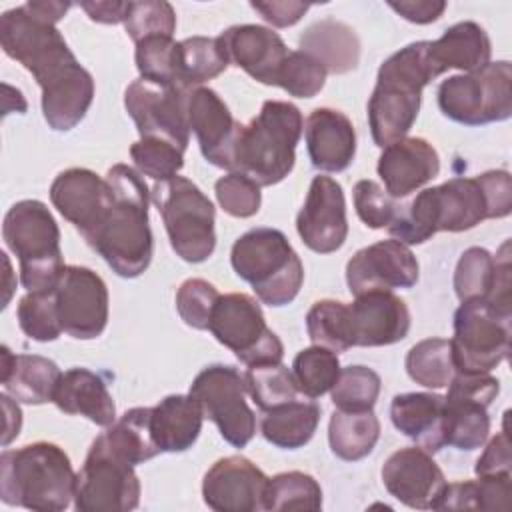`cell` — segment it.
I'll return each mask as SVG.
<instances>
[{
    "instance_id": "obj_17",
    "label": "cell",
    "mask_w": 512,
    "mask_h": 512,
    "mask_svg": "<svg viewBox=\"0 0 512 512\" xmlns=\"http://www.w3.org/2000/svg\"><path fill=\"white\" fill-rule=\"evenodd\" d=\"M62 330L76 340L98 338L108 324L110 296L100 274L86 266H66L56 288Z\"/></svg>"
},
{
    "instance_id": "obj_19",
    "label": "cell",
    "mask_w": 512,
    "mask_h": 512,
    "mask_svg": "<svg viewBox=\"0 0 512 512\" xmlns=\"http://www.w3.org/2000/svg\"><path fill=\"white\" fill-rule=\"evenodd\" d=\"M296 230L316 254H332L342 248L348 236V220L340 182L330 176L312 178L304 206L296 216Z\"/></svg>"
},
{
    "instance_id": "obj_7",
    "label": "cell",
    "mask_w": 512,
    "mask_h": 512,
    "mask_svg": "<svg viewBox=\"0 0 512 512\" xmlns=\"http://www.w3.org/2000/svg\"><path fill=\"white\" fill-rule=\"evenodd\" d=\"M2 238L20 262V282L26 292H52L66 270L60 250V228L50 208L40 200H20L8 208Z\"/></svg>"
},
{
    "instance_id": "obj_37",
    "label": "cell",
    "mask_w": 512,
    "mask_h": 512,
    "mask_svg": "<svg viewBox=\"0 0 512 512\" xmlns=\"http://www.w3.org/2000/svg\"><path fill=\"white\" fill-rule=\"evenodd\" d=\"M380 438V420L374 410H334L328 422V444L334 456L346 462L366 458Z\"/></svg>"
},
{
    "instance_id": "obj_59",
    "label": "cell",
    "mask_w": 512,
    "mask_h": 512,
    "mask_svg": "<svg viewBox=\"0 0 512 512\" xmlns=\"http://www.w3.org/2000/svg\"><path fill=\"white\" fill-rule=\"evenodd\" d=\"M2 256V262H4V266H6V272H4V302H2V308H6L8 306V300H10V296H12V290L16 288V284H8V278L12 276V268H10V260H8V256H6V252H2L0 254Z\"/></svg>"
},
{
    "instance_id": "obj_23",
    "label": "cell",
    "mask_w": 512,
    "mask_h": 512,
    "mask_svg": "<svg viewBox=\"0 0 512 512\" xmlns=\"http://www.w3.org/2000/svg\"><path fill=\"white\" fill-rule=\"evenodd\" d=\"M188 124L196 134L204 160L216 168L232 172L234 148L242 124L234 120L218 92L208 86L190 90Z\"/></svg>"
},
{
    "instance_id": "obj_56",
    "label": "cell",
    "mask_w": 512,
    "mask_h": 512,
    "mask_svg": "<svg viewBox=\"0 0 512 512\" xmlns=\"http://www.w3.org/2000/svg\"><path fill=\"white\" fill-rule=\"evenodd\" d=\"M130 2L118 0H96V2H80V8L88 14L92 22L98 24H124Z\"/></svg>"
},
{
    "instance_id": "obj_31",
    "label": "cell",
    "mask_w": 512,
    "mask_h": 512,
    "mask_svg": "<svg viewBox=\"0 0 512 512\" xmlns=\"http://www.w3.org/2000/svg\"><path fill=\"white\" fill-rule=\"evenodd\" d=\"M298 48L316 58L328 74H346L360 60L358 34L346 22L332 16L312 22L300 34Z\"/></svg>"
},
{
    "instance_id": "obj_38",
    "label": "cell",
    "mask_w": 512,
    "mask_h": 512,
    "mask_svg": "<svg viewBox=\"0 0 512 512\" xmlns=\"http://www.w3.org/2000/svg\"><path fill=\"white\" fill-rule=\"evenodd\" d=\"M404 366L408 376L424 388L438 390L448 386L456 374L450 340L426 338L416 342L408 350Z\"/></svg>"
},
{
    "instance_id": "obj_8",
    "label": "cell",
    "mask_w": 512,
    "mask_h": 512,
    "mask_svg": "<svg viewBox=\"0 0 512 512\" xmlns=\"http://www.w3.org/2000/svg\"><path fill=\"white\" fill-rule=\"evenodd\" d=\"M0 44L6 56L20 62L34 76L42 92L82 66L56 24L34 16L24 4L2 12Z\"/></svg>"
},
{
    "instance_id": "obj_9",
    "label": "cell",
    "mask_w": 512,
    "mask_h": 512,
    "mask_svg": "<svg viewBox=\"0 0 512 512\" xmlns=\"http://www.w3.org/2000/svg\"><path fill=\"white\" fill-rule=\"evenodd\" d=\"M150 198L162 216L176 256L190 264L208 260L216 248V210L212 200L184 176L154 182Z\"/></svg>"
},
{
    "instance_id": "obj_18",
    "label": "cell",
    "mask_w": 512,
    "mask_h": 512,
    "mask_svg": "<svg viewBox=\"0 0 512 512\" xmlns=\"http://www.w3.org/2000/svg\"><path fill=\"white\" fill-rule=\"evenodd\" d=\"M418 276L420 266L414 252L396 238L360 248L346 264V284L354 296L368 290L412 288Z\"/></svg>"
},
{
    "instance_id": "obj_25",
    "label": "cell",
    "mask_w": 512,
    "mask_h": 512,
    "mask_svg": "<svg viewBox=\"0 0 512 512\" xmlns=\"http://www.w3.org/2000/svg\"><path fill=\"white\" fill-rule=\"evenodd\" d=\"M376 170L384 182V190L398 200L410 196L438 176L440 156L426 138L406 136L382 148Z\"/></svg>"
},
{
    "instance_id": "obj_39",
    "label": "cell",
    "mask_w": 512,
    "mask_h": 512,
    "mask_svg": "<svg viewBox=\"0 0 512 512\" xmlns=\"http://www.w3.org/2000/svg\"><path fill=\"white\" fill-rule=\"evenodd\" d=\"M322 488L314 476L290 470L268 478L264 492V510H320Z\"/></svg>"
},
{
    "instance_id": "obj_46",
    "label": "cell",
    "mask_w": 512,
    "mask_h": 512,
    "mask_svg": "<svg viewBox=\"0 0 512 512\" xmlns=\"http://www.w3.org/2000/svg\"><path fill=\"white\" fill-rule=\"evenodd\" d=\"M130 158L136 170L154 182L178 176L184 166V150L160 138H140L130 146Z\"/></svg>"
},
{
    "instance_id": "obj_54",
    "label": "cell",
    "mask_w": 512,
    "mask_h": 512,
    "mask_svg": "<svg viewBox=\"0 0 512 512\" xmlns=\"http://www.w3.org/2000/svg\"><path fill=\"white\" fill-rule=\"evenodd\" d=\"M250 8L256 10L268 24L276 28H288L300 22V18L310 10L306 2L294 0H272V2H250Z\"/></svg>"
},
{
    "instance_id": "obj_30",
    "label": "cell",
    "mask_w": 512,
    "mask_h": 512,
    "mask_svg": "<svg viewBox=\"0 0 512 512\" xmlns=\"http://www.w3.org/2000/svg\"><path fill=\"white\" fill-rule=\"evenodd\" d=\"M52 402L64 414H78L108 428L116 420L114 398L100 374L74 366L62 372Z\"/></svg>"
},
{
    "instance_id": "obj_21",
    "label": "cell",
    "mask_w": 512,
    "mask_h": 512,
    "mask_svg": "<svg viewBox=\"0 0 512 512\" xmlns=\"http://www.w3.org/2000/svg\"><path fill=\"white\" fill-rule=\"evenodd\" d=\"M268 476L244 456H224L204 474L202 498L216 512H260Z\"/></svg>"
},
{
    "instance_id": "obj_20",
    "label": "cell",
    "mask_w": 512,
    "mask_h": 512,
    "mask_svg": "<svg viewBox=\"0 0 512 512\" xmlns=\"http://www.w3.org/2000/svg\"><path fill=\"white\" fill-rule=\"evenodd\" d=\"M380 474L388 494L414 510H436L448 484L432 454L420 446L392 452Z\"/></svg>"
},
{
    "instance_id": "obj_26",
    "label": "cell",
    "mask_w": 512,
    "mask_h": 512,
    "mask_svg": "<svg viewBox=\"0 0 512 512\" xmlns=\"http://www.w3.org/2000/svg\"><path fill=\"white\" fill-rule=\"evenodd\" d=\"M228 62L242 68L256 82L276 86V76L288 56V46L272 28L238 24L218 34Z\"/></svg>"
},
{
    "instance_id": "obj_29",
    "label": "cell",
    "mask_w": 512,
    "mask_h": 512,
    "mask_svg": "<svg viewBox=\"0 0 512 512\" xmlns=\"http://www.w3.org/2000/svg\"><path fill=\"white\" fill-rule=\"evenodd\" d=\"M390 420L398 432L430 454L444 448V396L434 392L396 394Z\"/></svg>"
},
{
    "instance_id": "obj_27",
    "label": "cell",
    "mask_w": 512,
    "mask_h": 512,
    "mask_svg": "<svg viewBox=\"0 0 512 512\" xmlns=\"http://www.w3.org/2000/svg\"><path fill=\"white\" fill-rule=\"evenodd\" d=\"M304 138L310 162L322 172H342L356 156L352 120L334 108H314L306 118Z\"/></svg>"
},
{
    "instance_id": "obj_6",
    "label": "cell",
    "mask_w": 512,
    "mask_h": 512,
    "mask_svg": "<svg viewBox=\"0 0 512 512\" xmlns=\"http://www.w3.org/2000/svg\"><path fill=\"white\" fill-rule=\"evenodd\" d=\"M234 272L246 280L262 304H290L304 282V266L286 234L276 228H252L230 250Z\"/></svg>"
},
{
    "instance_id": "obj_12",
    "label": "cell",
    "mask_w": 512,
    "mask_h": 512,
    "mask_svg": "<svg viewBox=\"0 0 512 512\" xmlns=\"http://www.w3.org/2000/svg\"><path fill=\"white\" fill-rule=\"evenodd\" d=\"M512 316L500 314L486 300H468L454 312L450 338L456 372H492L510 354Z\"/></svg>"
},
{
    "instance_id": "obj_41",
    "label": "cell",
    "mask_w": 512,
    "mask_h": 512,
    "mask_svg": "<svg viewBox=\"0 0 512 512\" xmlns=\"http://www.w3.org/2000/svg\"><path fill=\"white\" fill-rule=\"evenodd\" d=\"M306 332L314 346L328 348L332 352H346L352 348L348 304L324 298L310 306L306 314Z\"/></svg>"
},
{
    "instance_id": "obj_52",
    "label": "cell",
    "mask_w": 512,
    "mask_h": 512,
    "mask_svg": "<svg viewBox=\"0 0 512 512\" xmlns=\"http://www.w3.org/2000/svg\"><path fill=\"white\" fill-rule=\"evenodd\" d=\"M352 198L358 218L372 230L388 228L400 208L396 200L374 180H358L354 184Z\"/></svg>"
},
{
    "instance_id": "obj_11",
    "label": "cell",
    "mask_w": 512,
    "mask_h": 512,
    "mask_svg": "<svg viewBox=\"0 0 512 512\" xmlns=\"http://www.w3.org/2000/svg\"><path fill=\"white\" fill-rule=\"evenodd\" d=\"M208 330L246 366L282 362L284 346L268 328L258 300L250 294H220L212 308Z\"/></svg>"
},
{
    "instance_id": "obj_3",
    "label": "cell",
    "mask_w": 512,
    "mask_h": 512,
    "mask_svg": "<svg viewBox=\"0 0 512 512\" xmlns=\"http://www.w3.org/2000/svg\"><path fill=\"white\" fill-rule=\"evenodd\" d=\"M428 42L418 40L400 48L378 68L368 100V124L380 148L406 138L418 118L422 90L440 76L428 56Z\"/></svg>"
},
{
    "instance_id": "obj_40",
    "label": "cell",
    "mask_w": 512,
    "mask_h": 512,
    "mask_svg": "<svg viewBox=\"0 0 512 512\" xmlns=\"http://www.w3.org/2000/svg\"><path fill=\"white\" fill-rule=\"evenodd\" d=\"M242 378L246 394H250V398L262 412L296 400L300 394L292 370L282 362L246 366Z\"/></svg>"
},
{
    "instance_id": "obj_53",
    "label": "cell",
    "mask_w": 512,
    "mask_h": 512,
    "mask_svg": "<svg viewBox=\"0 0 512 512\" xmlns=\"http://www.w3.org/2000/svg\"><path fill=\"white\" fill-rule=\"evenodd\" d=\"M474 472H476V476H506V474H512V454H510V440H508L506 424L496 436H492L488 440L484 452L476 460Z\"/></svg>"
},
{
    "instance_id": "obj_50",
    "label": "cell",
    "mask_w": 512,
    "mask_h": 512,
    "mask_svg": "<svg viewBox=\"0 0 512 512\" xmlns=\"http://www.w3.org/2000/svg\"><path fill=\"white\" fill-rule=\"evenodd\" d=\"M220 208L234 218H250L258 214L262 204L260 186L240 172H228L214 184Z\"/></svg>"
},
{
    "instance_id": "obj_34",
    "label": "cell",
    "mask_w": 512,
    "mask_h": 512,
    "mask_svg": "<svg viewBox=\"0 0 512 512\" xmlns=\"http://www.w3.org/2000/svg\"><path fill=\"white\" fill-rule=\"evenodd\" d=\"M320 422V406L314 400H290L264 412L260 432L276 448L296 450L308 444Z\"/></svg>"
},
{
    "instance_id": "obj_22",
    "label": "cell",
    "mask_w": 512,
    "mask_h": 512,
    "mask_svg": "<svg viewBox=\"0 0 512 512\" xmlns=\"http://www.w3.org/2000/svg\"><path fill=\"white\" fill-rule=\"evenodd\" d=\"M350 338L354 346H390L410 332V310L392 290H368L348 304Z\"/></svg>"
},
{
    "instance_id": "obj_42",
    "label": "cell",
    "mask_w": 512,
    "mask_h": 512,
    "mask_svg": "<svg viewBox=\"0 0 512 512\" xmlns=\"http://www.w3.org/2000/svg\"><path fill=\"white\" fill-rule=\"evenodd\" d=\"M498 276V256L486 248L470 246L460 254L454 270V292L460 302L488 300Z\"/></svg>"
},
{
    "instance_id": "obj_2",
    "label": "cell",
    "mask_w": 512,
    "mask_h": 512,
    "mask_svg": "<svg viewBox=\"0 0 512 512\" xmlns=\"http://www.w3.org/2000/svg\"><path fill=\"white\" fill-rule=\"evenodd\" d=\"M110 206L86 244L122 278H138L152 262L154 238L148 224L150 190L142 174L128 164L106 172Z\"/></svg>"
},
{
    "instance_id": "obj_45",
    "label": "cell",
    "mask_w": 512,
    "mask_h": 512,
    "mask_svg": "<svg viewBox=\"0 0 512 512\" xmlns=\"http://www.w3.org/2000/svg\"><path fill=\"white\" fill-rule=\"evenodd\" d=\"M20 330L36 342H54L64 332L52 292H26L16 308Z\"/></svg>"
},
{
    "instance_id": "obj_14",
    "label": "cell",
    "mask_w": 512,
    "mask_h": 512,
    "mask_svg": "<svg viewBox=\"0 0 512 512\" xmlns=\"http://www.w3.org/2000/svg\"><path fill=\"white\" fill-rule=\"evenodd\" d=\"M140 504V480L134 466L94 438L76 474L74 508L78 512H128Z\"/></svg>"
},
{
    "instance_id": "obj_55",
    "label": "cell",
    "mask_w": 512,
    "mask_h": 512,
    "mask_svg": "<svg viewBox=\"0 0 512 512\" xmlns=\"http://www.w3.org/2000/svg\"><path fill=\"white\" fill-rule=\"evenodd\" d=\"M388 6L412 24H430L444 14L448 4L444 0H406V2H388Z\"/></svg>"
},
{
    "instance_id": "obj_43",
    "label": "cell",
    "mask_w": 512,
    "mask_h": 512,
    "mask_svg": "<svg viewBox=\"0 0 512 512\" xmlns=\"http://www.w3.org/2000/svg\"><path fill=\"white\" fill-rule=\"evenodd\" d=\"M290 370L298 392L314 400L332 390L342 368L336 352L322 346H310L294 356Z\"/></svg>"
},
{
    "instance_id": "obj_48",
    "label": "cell",
    "mask_w": 512,
    "mask_h": 512,
    "mask_svg": "<svg viewBox=\"0 0 512 512\" xmlns=\"http://www.w3.org/2000/svg\"><path fill=\"white\" fill-rule=\"evenodd\" d=\"M126 34L136 42L150 36H172L176 32V12L170 2L144 0L130 2L124 18Z\"/></svg>"
},
{
    "instance_id": "obj_36",
    "label": "cell",
    "mask_w": 512,
    "mask_h": 512,
    "mask_svg": "<svg viewBox=\"0 0 512 512\" xmlns=\"http://www.w3.org/2000/svg\"><path fill=\"white\" fill-rule=\"evenodd\" d=\"M150 410L152 406H136L126 410L96 438L132 466L152 460L160 454V450L150 432Z\"/></svg>"
},
{
    "instance_id": "obj_49",
    "label": "cell",
    "mask_w": 512,
    "mask_h": 512,
    "mask_svg": "<svg viewBox=\"0 0 512 512\" xmlns=\"http://www.w3.org/2000/svg\"><path fill=\"white\" fill-rule=\"evenodd\" d=\"M220 298L218 288L204 278H188L176 290V310L182 322L196 330H208L210 314Z\"/></svg>"
},
{
    "instance_id": "obj_57",
    "label": "cell",
    "mask_w": 512,
    "mask_h": 512,
    "mask_svg": "<svg viewBox=\"0 0 512 512\" xmlns=\"http://www.w3.org/2000/svg\"><path fill=\"white\" fill-rule=\"evenodd\" d=\"M2 410H4V432H2V446L8 448L12 440L18 438L22 428V410L18 406V400H14L10 394H0Z\"/></svg>"
},
{
    "instance_id": "obj_44",
    "label": "cell",
    "mask_w": 512,
    "mask_h": 512,
    "mask_svg": "<svg viewBox=\"0 0 512 512\" xmlns=\"http://www.w3.org/2000/svg\"><path fill=\"white\" fill-rule=\"evenodd\" d=\"M380 386H382V380L378 372H374L368 366L354 364L340 370L338 380L330 390V398L336 410H346V412L372 410L378 400Z\"/></svg>"
},
{
    "instance_id": "obj_4",
    "label": "cell",
    "mask_w": 512,
    "mask_h": 512,
    "mask_svg": "<svg viewBox=\"0 0 512 512\" xmlns=\"http://www.w3.org/2000/svg\"><path fill=\"white\" fill-rule=\"evenodd\" d=\"M76 474L64 448L32 442L0 454V498L8 506L62 512L74 500Z\"/></svg>"
},
{
    "instance_id": "obj_1",
    "label": "cell",
    "mask_w": 512,
    "mask_h": 512,
    "mask_svg": "<svg viewBox=\"0 0 512 512\" xmlns=\"http://www.w3.org/2000/svg\"><path fill=\"white\" fill-rule=\"evenodd\" d=\"M512 212V178L508 170H488L478 176H454L420 190L398 208L386 228L406 246L424 244L436 232H464L490 218Z\"/></svg>"
},
{
    "instance_id": "obj_58",
    "label": "cell",
    "mask_w": 512,
    "mask_h": 512,
    "mask_svg": "<svg viewBox=\"0 0 512 512\" xmlns=\"http://www.w3.org/2000/svg\"><path fill=\"white\" fill-rule=\"evenodd\" d=\"M34 16L50 22V24H56L60 22L66 12L72 8L70 2H58V0H30L24 4Z\"/></svg>"
},
{
    "instance_id": "obj_13",
    "label": "cell",
    "mask_w": 512,
    "mask_h": 512,
    "mask_svg": "<svg viewBox=\"0 0 512 512\" xmlns=\"http://www.w3.org/2000/svg\"><path fill=\"white\" fill-rule=\"evenodd\" d=\"M188 394L200 404L204 418L212 420L220 436L234 448H244L256 434V416L246 404L242 374L228 364L202 368Z\"/></svg>"
},
{
    "instance_id": "obj_10",
    "label": "cell",
    "mask_w": 512,
    "mask_h": 512,
    "mask_svg": "<svg viewBox=\"0 0 512 512\" xmlns=\"http://www.w3.org/2000/svg\"><path fill=\"white\" fill-rule=\"evenodd\" d=\"M436 98L442 114L458 124L504 122L512 116V64L498 60L448 76L440 82Z\"/></svg>"
},
{
    "instance_id": "obj_51",
    "label": "cell",
    "mask_w": 512,
    "mask_h": 512,
    "mask_svg": "<svg viewBox=\"0 0 512 512\" xmlns=\"http://www.w3.org/2000/svg\"><path fill=\"white\" fill-rule=\"evenodd\" d=\"M174 48L172 36H150L136 42L134 60L140 78L174 86Z\"/></svg>"
},
{
    "instance_id": "obj_5",
    "label": "cell",
    "mask_w": 512,
    "mask_h": 512,
    "mask_svg": "<svg viewBox=\"0 0 512 512\" xmlns=\"http://www.w3.org/2000/svg\"><path fill=\"white\" fill-rule=\"evenodd\" d=\"M302 132L304 118L296 104L266 100L260 112L240 126L232 172L248 176L260 188L282 182L294 168Z\"/></svg>"
},
{
    "instance_id": "obj_16",
    "label": "cell",
    "mask_w": 512,
    "mask_h": 512,
    "mask_svg": "<svg viewBox=\"0 0 512 512\" xmlns=\"http://www.w3.org/2000/svg\"><path fill=\"white\" fill-rule=\"evenodd\" d=\"M188 96L190 90L138 78L128 84L124 106L140 138L168 140L186 150L190 142Z\"/></svg>"
},
{
    "instance_id": "obj_24",
    "label": "cell",
    "mask_w": 512,
    "mask_h": 512,
    "mask_svg": "<svg viewBox=\"0 0 512 512\" xmlns=\"http://www.w3.org/2000/svg\"><path fill=\"white\" fill-rule=\"evenodd\" d=\"M50 202L86 240L110 206V188L90 168H68L52 180Z\"/></svg>"
},
{
    "instance_id": "obj_35",
    "label": "cell",
    "mask_w": 512,
    "mask_h": 512,
    "mask_svg": "<svg viewBox=\"0 0 512 512\" xmlns=\"http://www.w3.org/2000/svg\"><path fill=\"white\" fill-rule=\"evenodd\" d=\"M228 66L230 62L218 36L184 38L174 48V86L182 90L200 88L204 82L220 76Z\"/></svg>"
},
{
    "instance_id": "obj_32",
    "label": "cell",
    "mask_w": 512,
    "mask_h": 512,
    "mask_svg": "<svg viewBox=\"0 0 512 512\" xmlns=\"http://www.w3.org/2000/svg\"><path fill=\"white\" fill-rule=\"evenodd\" d=\"M202 408L190 394H170L150 410V432L160 452L192 448L202 430Z\"/></svg>"
},
{
    "instance_id": "obj_47",
    "label": "cell",
    "mask_w": 512,
    "mask_h": 512,
    "mask_svg": "<svg viewBox=\"0 0 512 512\" xmlns=\"http://www.w3.org/2000/svg\"><path fill=\"white\" fill-rule=\"evenodd\" d=\"M326 76L328 72L316 58L302 50H290L278 70L276 86L294 98H314L324 88Z\"/></svg>"
},
{
    "instance_id": "obj_33",
    "label": "cell",
    "mask_w": 512,
    "mask_h": 512,
    "mask_svg": "<svg viewBox=\"0 0 512 512\" xmlns=\"http://www.w3.org/2000/svg\"><path fill=\"white\" fill-rule=\"evenodd\" d=\"M490 54L492 44L486 30L472 20L456 22L440 38L428 42V56L438 74L450 68L462 72L478 70L490 62Z\"/></svg>"
},
{
    "instance_id": "obj_28",
    "label": "cell",
    "mask_w": 512,
    "mask_h": 512,
    "mask_svg": "<svg viewBox=\"0 0 512 512\" xmlns=\"http://www.w3.org/2000/svg\"><path fill=\"white\" fill-rule=\"evenodd\" d=\"M62 372L58 364L40 354H14L0 348V382L6 394L24 404L52 402Z\"/></svg>"
},
{
    "instance_id": "obj_15",
    "label": "cell",
    "mask_w": 512,
    "mask_h": 512,
    "mask_svg": "<svg viewBox=\"0 0 512 512\" xmlns=\"http://www.w3.org/2000/svg\"><path fill=\"white\" fill-rule=\"evenodd\" d=\"M500 392V380L490 372H456L444 396V446L476 450L490 434L488 406Z\"/></svg>"
}]
</instances>
